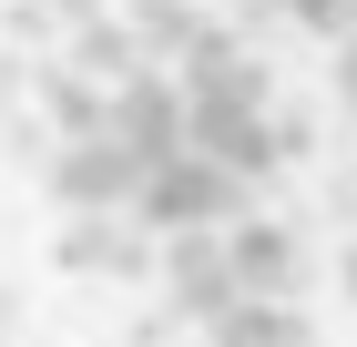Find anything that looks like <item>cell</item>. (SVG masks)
Wrapping results in <instances>:
<instances>
[{
	"mask_svg": "<svg viewBox=\"0 0 357 347\" xmlns=\"http://www.w3.org/2000/svg\"><path fill=\"white\" fill-rule=\"evenodd\" d=\"M133 214L153 225V235H184V225H235V214H245V174L184 143V154H164L153 174H143Z\"/></svg>",
	"mask_w": 357,
	"mask_h": 347,
	"instance_id": "6da1fadb",
	"label": "cell"
},
{
	"mask_svg": "<svg viewBox=\"0 0 357 347\" xmlns=\"http://www.w3.org/2000/svg\"><path fill=\"white\" fill-rule=\"evenodd\" d=\"M215 347H306V307L296 296H235L215 317Z\"/></svg>",
	"mask_w": 357,
	"mask_h": 347,
	"instance_id": "52a82bcc",
	"label": "cell"
},
{
	"mask_svg": "<svg viewBox=\"0 0 357 347\" xmlns=\"http://www.w3.org/2000/svg\"><path fill=\"white\" fill-rule=\"evenodd\" d=\"M72 61H82L92 82H123L133 61H153V52L133 41V21H123V10H92V21H72Z\"/></svg>",
	"mask_w": 357,
	"mask_h": 347,
	"instance_id": "9c48e42d",
	"label": "cell"
},
{
	"mask_svg": "<svg viewBox=\"0 0 357 347\" xmlns=\"http://www.w3.org/2000/svg\"><path fill=\"white\" fill-rule=\"evenodd\" d=\"M143 174H153V163H143L123 133H72V143H52V174H41V194H52L61 214H92V205H133V194H143Z\"/></svg>",
	"mask_w": 357,
	"mask_h": 347,
	"instance_id": "3957f363",
	"label": "cell"
},
{
	"mask_svg": "<svg viewBox=\"0 0 357 347\" xmlns=\"http://www.w3.org/2000/svg\"><path fill=\"white\" fill-rule=\"evenodd\" d=\"M225 245H235V276H245V296H296L306 286V256L286 225H255V214H235L225 225Z\"/></svg>",
	"mask_w": 357,
	"mask_h": 347,
	"instance_id": "8992f818",
	"label": "cell"
},
{
	"mask_svg": "<svg viewBox=\"0 0 357 347\" xmlns=\"http://www.w3.org/2000/svg\"><path fill=\"white\" fill-rule=\"evenodd\" d=\"M275 10H286L296 31H327V41H337V31H357V0H275Z\"/></svg>",
	"mask_w": 357,
	"mask_h": 347,
	"instance_id": "8fae6325",
	"label": "cell"
},
{
	"mask_svg": "<svg viewBox=\"0 0 357 347\" xmlns=\"http://www.w3.org/2000/svg\"><path fill=\"white\" fill-rule=\"evenodd\" d=\"M41 112H52V143H72V133H112V82H92L82 61H72V72L41 82Z\"/></svg>",
	"mask_w": 357,
	"mask_h": 347,
	"instance_id": "ba28073f",
	"label": "cell"
},
{
	"mask_svg": "<svg viewBox=\"0 0 357 347\" xmlns=\"http://www.w3.org/2000/svg\"><path fill=\"white\" fill-rule=\"evenodd\" d=\"M337 92H347V112H357V31H337Z\"/></svg>",
	"mask_w": 357,
	"mask_h": 347,
	"instance_id": "7c38bea8",
	"label": "cell"
},
{
	"mask_svg": "<svg viewBox=\"0 0 357 347\" xmlns=\"http://www.w3.org/2000/svg\"><path fill=\"white\" fill-rule=\"evenodd\" d=\"M347 296H357V245H347Z\"/></svg>",
	"mask_w": 357,
	"mask_h": 347,
	"instance_id": "5bb4252c",
	"label": "cell"
},
{
	"mask_svg": "<svg viewBox=\"0 0 357 347\" xmlns=\"http://www.w3.org/2000/svg\"><path fill=\"white\" fill-rule=\"evenodd\" d=\"M52 21H92V10H112V0H41Z\"/></svg>",
	"mask_w": 357,
	"mask_h": 347,
	"instance_id": "4fadbf2b",
	"label": "cell"
},
{
	"mask_svg": "<svg viewBox=\"0 0 357 347\" xmlns=\"http://www.w3.org/2000/svg\"><path fill=\"white\" fill-rule=\"evenodd\" d=\"M52 266L61 276H102V286H133V276L164 266V245L133 205H92V214H61L52 225Z\"/></svg>",
	"mask_w": 357,
	"mask_h": 347,
	"instance_id": "7a4b0ae2",
	"label": "cell"
},
{
	"mask_svg": "<svg viewBox=\"0 0 357 347\" xmlns=\"http://www.w3.org/2000/svg\"><path fill=\"white\" fill-rule=\"evenodd\" d=\"M112 133L133 143L143 163H164V154H184V82H174L164 61H133V72L112 82Z\"/></svg>",
	"mask_w": 357,
	"mask_h": 347,
	"instance_id": "5b68a950",
	"label": "cell"
},
{
	"mask_svg": "<svg viewBox=\"0 0 357 347\" xmlns=\"http://www.w3.org/2000/svg\"><path fill=\"white\" fill-rule=\"evenodd\" d=\"M112 10L133 21V41H143L153 61H184V41L204 31V10H194V0H112Z\"/></svg>",
	"mask_w": 357,
	"mask_h": 347,
	"instance_id": "30bf717a",
	"label": "cell"
},
{
	"mask_svg": "<svg viewBox=\"0 0 357 347\" xmlns=\"http://www.w3.org/2000/svg\"><path fill=\"white\" fill-rule=\"evenodd\" d=\"M164 286L174 307H184L194 327H215L235 296H245V276H235V245H225V225H184V235H164Z\"/></svg>",
	"mask_w": 357,
	"mask_h": 347,
	"instance_id": "277c9868",
	"label": "cell"
}]
</instances>
